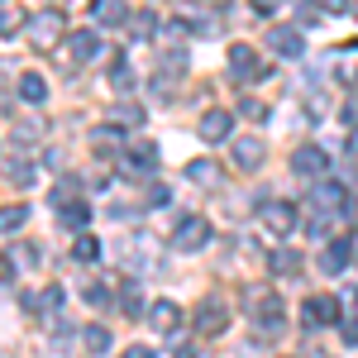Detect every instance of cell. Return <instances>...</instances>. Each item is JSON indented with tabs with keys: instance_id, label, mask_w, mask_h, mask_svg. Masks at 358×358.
<instances>
[{
	"instance_id": "cell-1",
	"label": "cell",
	"mask_w": 358,
	"mask_h": 358,
	"mask_svg": "<svg viewBox=\"0 0 358 358\" xmlns=\"http://www.w3.org/2000/svg\"><path fill=\"white\" fill-rule=\"evenodd\" d=\"M210 244V220L206 215H187V220H177V229H172V248L177 253H196V248Z\"/></svg>"
},
{
	"instance_id": "cell-2",
	"label": "cell",
	"mask_w": 358,
	"mask_h": 358,
	"mask_svg": "<svg viewBox=\"0 0 358 358\" xmlns=\"http://www.w3.org/2000/svg\"><path fill=\"white\" fill-rule=\"evenodd\" d=\"M62 10H38L34 20H29V38H34V48H57V38H62Z\"/></svg>"
},
{
	"instance_id": "cell-3",
	"label": "cell",
	"mask_w": 358,
	"mask_h": 358,
	"mask_svg": "<svg viewBox=\"0 0 358 358\" xmlns=\"http://www.w3.org/2000/svg\"><path fill=\"white\" fill-rule=\"evenodd\" d=\"M301 320H306V330H320V325H339V301H334V296H306Z\"/></svg>"
},
{
	"instance_id": "cell-4",
	"label": "cell",
	"mask_w": 358,
	"mask_h": 358,
	"mask_svg": "<svg viewBox=\"0 0 358 358\" xmlns=\"http://www.w3.org/2000/svg\"><path fill=\"white\" fill-rule=\"evenodd\" d=\"M248 301H253V320H258V330H263V334H282V301H277V296L253 292Z\"/></svg>"
},
{
	"instance_id": "cell-5",
	"label": "cell",
	"mask_w": 358,
	"mask_h": 358,
	"mask_svg": "<svg viewBox=\"0 0 358 358\" xmlns=\"http://www.w3.org/2000/svg\"><path fill=\"white\" fill-rule=\"evenodd\" d=\"M196 134L206 138V143H224V138L234 134V115L229 110H206L201 124H196Z\"/></svg>"
},
{
	"instance_id": "cell-6",
	"label": "cell",
	"mask_w": 358,
	"mask_h": 358,
	"mask_svg": "<svg viewBox=\"0 0 358 358\" xmlns=\"http://www.w3.org/2000/svg\"><path fill=\"white\" fill-rule=\"evenodd\" d=\"M101 53V38H96V34H91V29H86V34H72V38H67V48H62V62H67V67H77V62H91V57Z\"/></svg>"
},
{
	"instance_id": "cell-7",
	"label": "cell",
	"mask_w": 358,
	"mask_h": 358,
	"mask_svg": "<svg viewBox=\"0 0 358 358\" xmlns=\"http://www.w3.org/2000/svg\"><path fill=\"white\" fill-rule=\"evenodd\" d=\"M292 172H296V177H325V172H330L325 148H315V143H310V148H296V153H292Z\"/></svg>"
},
{
	"instance_id": "cell-8",
	"label": "cell",
	"mask_w": 358,
	"mask_h": 358,
	"mask_svg": "<svg viewBox=\"0 0 358 358\" xmlns=\"http://www.w3.org/2000/svg\"><path fill=\"white\" fill-rule=\"evenodd\" d=\"M268 43H273V53H277V57H301V53H306L301 29H292V24H273Z\"/></svg>"
},
{
	"instance_id": "cell-9",
	"label": "cell",
	"mask_w": 358,
	"mask_h": 358,
	"mask_svg": "<svg viewBox=\"0 0 358 358\" xmlns=\"http://www.w3.org/2000/svg\"><path fill=\"white\" fill-rule=\"evenodd\" d=\"M258 215H263V229H268V234H292V229H296V210H292L287 201H273V206H263Z\"/></svg>"
},
{
	"instance_id": "cell-10",
	"label": "cell",
	"mask_w": 358,
	"mask_h": 358,
	"mask_svg": "<svg viewBox=\"0 0 358 358\" xmlns=\"http://www.w3.org/2000/svg\"><path fill=\"white\" fill-rule=\"evenodd\" d=\"M268 158V148H263V138H234V167H244V172H258Z\"/></svg>"
},
{
	"instance_id": "cell-11",
	"label": "cell",
	"mask_w": 358,
	"mask_h": 358,
	"mask_svg": "<svg viewBox=\"0 0 358 358\" xmlns=\"http://www.w3.org/2000/svg\"><path fill=\"white\" fill-rule=\"evenodd\" d=\"M224 325H229V310H224V301H215V296L196 310V334H220Z\"/></svg>"
},
{
	"instance_id": "cell-12",
	"label": "cell",
	"mask_w": 358,
	"mask_h": 358,
	"mask_svg": "<svg viewBox=\"0 0 358 358\" xmlns=\"http://www.w3.org/2000/svg\"><path fill=\"white\" fill-rule=\"evenodd\" d=\"M229 77H234V82L258 77V57H253V48H248V43H234V48H229Z\"/></svg>"
},
{
	"instance_id": "cell-13",
	"label": "cell",
	"mask_w": 358,
	"mask_h": 358,
	"mask_svg": "<svg viewBox=\"0 0 358 358\" xmlns=\"http://www.w3.org/2000/svg\"><path fill=\"white\" fill-rule=\"evenodd\" d=\"M153 167H158V148H153V143H143V148H134V153H124L120 172H129V177H143V172H153Z\"/></svg>"
},
{
	"instance_id": "cell-14",
	"label": "cell",
	"mask_w": 358,
	"mask_h": 358,
	"mask_svg": "<svg viewBox=\"0 0 358 358\" xmlns=\"http://www.w3.org/2000/svg\"><path fill=\"white\" fill-rule=\"evenodd\" d=\"M344 196H349V192H344L339 182H320V187L310 192V201H315V210H349Z\"/></svg>"
},
{
	"instance_id": "cell-15",
	"label": "cell",
	"mask_w": 358,
	"mask_h": 358,
	"mask_svg": "<svg viewBox=\"0 0 358 358\" xmlns=\"http://www.w3.org/2000/svg\"><path fill=\"white\" fill-rule=\"evenodd\" d=\"M91 15H96V24H106V29H120V24H129L134 15L124 10V5H115V0H96L91 5Z\"/></svg>"
},
{
	"instance_id": "cell-16",
	"label": "cell",
	"mask_w": 358,
	"mask_h": 358,
	"mask_svg": "<svg viewBox=\"0 0 358 358\" xmlns=\"http://www.w3.org/2000/svg\"><path fill=\"white\" fill-rule=\"evenodd\" d=\"M349 258H354V239H334V244L320 253V273H339Z\"/></svg>"
},
{
	"instance_id": "cell-17",
	"label": "cell",
	"mask_w": 358,
	"mask_h": 358,
	"mask_svg": "<svg viewBox=\"0 0 358 358\" xmlns=\"http://www.w3.org/2000/svg\"><path fill=\"white\" fill-rule=\"evenodd\" d=\"M177 320H182V315H177V306L172 301H158V306H148V325H153V330H177Z\"/></svg>"
},
{
	"instance_id": "cell-18",
	"label": "cell",
	"mask_w": 358,
	"mask_h": 358,
	"mask_svg": "<svg viewBox=\"0 0 358 358\" xmlns=\"http://www.w3.org/2000/svg\"><path fill=\"white\" fill-rule=\"evenodd\" d=\"M43 96H48V82H43L38 72H24V77H20V101H29V106H43Z\"/></svg>"
},
{
	"instance_id": "cell-19",
	"label": "cell",
	"mask_w": 358,
	"mask_h": 358,
	"mask_svg": "<svg viewBox=\"0 0 358 358\" xmlns=\"http://www.w3.org/2000/svg\"><path fill=\"white\" fill-rule=\"evenodd\" d=\"M129 34H134V43H148V38L158 34V15H153V10H134V20H129Z\"/></svg>"
},
{
	"instance_id": "cell-20",
	"label": "cell",
	"mask_w": 358,
	"mask_h": 358,
	"mask_svg": "<svg viewBox=\"0 0 358 358\" xmlns=\"http://www.w3.org/2000/svg\"><path fill=\"white\" fill-rule=\"evenodd\" d=\"M268 263H273L277 277H296V268H301V253H296V248H273V258H268Z\"/></svg>"
},
{
	"instance_id": "cell-21",
	"label": "cell",
	"mask_w": 358,
	"mask_h": 358,
	"mask_svg": "<svg viewBox=\"0 0 358 358\" xmlns=\"http://www.w3.org/2000/svg\"><path fill=\"white\" fill-rule=\"evenodd\" d=\"M82 344H86V354H110V330L106 325H86Z\"/></svg>"
},
{
	"instance_id": "cell-22",
	"label": "cell",
	"mask_w": 358,
	"mask_h": 358,
	"mask_svg": "<svg viewBox=\"0 0 358 358\" xmlns=\"http://www.w3.org/2000/svg\"><path fill=\"white\" fill-rule=\"evenodd\" d=\"M24 220H29V206H0V234L24 229Z\"/></svg>"
},
{
	"instance_id": "cell-23",
	"label": "cell",
	"mask_w": 358,
	"mask_h": 358,
	"mask_svg": "<svg viewBox=\"0 0 358 358\" xmlns=\"http://www.w3.org/2000/svg\"><path fill=\"white\" fill-rule=\"evenodd\" d=\"M5 182H10V187H29V182H34V163L10 158V163H5Z\"/></svg>"
},
{
	"instance_id": "cell-24",
	"label": "cell",
	"mask_w": 358,
	"mask_h": 358,
	"mask_svg": "<svg viewBox=\"0 0 358 358\" xmlns=\"http://www.w3.org/2000/svg\"><path fill=\"white\" fill-rule=\"evenodd\" d=\"M187 177H192L196 187H215V182H220V167L201 158V163H192V167H187Z\"/></svg>"
},
{
	"instance_id": "cell-25",
	"label": "cell",
	"mask_w": 358,
	"mask_h": 358,
	"mask_svg": "<svg viewBox=\"0 0 358 358\" xmlns=\"http://www.w3.org/2000/svg\"><path fill=\"white\" fill-rule=\"evenodd\" d=\"M24 24H29V20L20 15V10H15V5H5V10H0V38H10V34H20Z\"/></svg>"
},
{
	"instance_id": "cell-26",
	"label": "cell",
	"mask_w": 358,
	"mask_h": 358,
	"mask_svg": "<svg viewBox=\"0 0 358 358\" xmlns=\"http://www.w3.org/2000/svg\"><path fill=\"white\" fill-rule=\"evenodd\" d=\"M120 124H124V129H134V124H143V110H138L134 101H124V106H115V129H120Z\"/></svg>"
},
{
	"instance_id": "cell-27",
	"label": "cell",
	"mask_w": 358,
	"mask_h": 358,
	"mask_svg": "<svg viewBox=\"0 0 358 358\" xmlns=\"http://www.w3.org/2000/svg\"><path fill=\"white\" fill-rule=\"evenodd\" d=\"M43 134H48L43 120H20V124H15V138H20V143H34V138H43Z\"/></svg>"
},
{
	"instance_id": "cell-28",
	"label": "cell",
	"mask_w": 358,
	"mask_h": 358,
	"mask_svg": "<svg viewBox=\"0 0 358 358\" xmlns=\"http://www.w3.org/2000/svg\"><path fill=\"white\" fill-rule=\"evenodd\" d=\"M110 86H115V91H129V86H134V72H129V62H124V57L110 67Z\"/></svg>"
},
{
	"instance_id": "cell-29",
	"label": "cell",
	"mask_w": 358,
	"mask_h": 358,
	"mask_svg": "<svg viewBox=\"0 0 358 358\" xmlns=\"http://www.w3.org/2000/svg\"><path fill=\"white\" fill-rule=\"evenodd\" d=\"M96 253H101V244H96V239H91V234H82V239H77V244H72V258H77V263H91V258H96Z\"/></svg>"
},
{
	"instance_id": "cell-30",
	"label": "cell",
	"mask_w": 358,
	"mask_h": 358,
	"mask_svg": "<svg viewBox=\"0 0 358 358\" xmlns=\"http://www.w3.org/2000/svg\"><path fill=\"white\" fill-rule=\"evenodd\" d=\"M86 220H91V210H86V206H67V210H62V224H67V229H82Z\"/></svg>"
},
{
	"instance_id": "cell-31",
	"label": "cell",
	"mask_w": 358,
	"mask_h": 358,
	"mask_svg": "<svg viewBox=\"0 0 358 358\" xmlns=\"http://www.w3.org/2000/svg\"><path fill=\"white\" fill-rule=\"evenodd\" d=\"M120 306H124V315H138V287H134V282L120 287Z\"/></svg>"
},
{
	"instance_id": "cell-32",
	"label": "cell",
	"mask_w": 358,
	"mask_h": 358,
	"mask_svg": "<svg viewBox=\"0 0 358 358\" xmlns=\"http://www.w3.org/2000/svg\"><path fill=\"white\" fill-rule=\"evenodd\" d=\"M239 115H244V120H268V106L253 101V96H244V101H239Z\"/></svg>"
},
{
	"instance_id": "cell-33",
	"label": "cell",
	"mask_w": 358,
	"mask_h": 358,
	"mask_svg": "<svg viewBox=\"0 0 358 358\" xmlns=\"http://www.w3.org/2000/svg\"><path fill=\"white\" fill-rule=\"evenodd\" d=\"M143 201H148V206H167V201H172V192H167V187H148V196H143Z\"/></svg>"
},
{
	"instance_id": "cell-34",
	"label": "cell",
	"mask_w": 358,
	"mask_h": 358,
	"mask_svg": "<svg viewBox=\"0 0 358 358\" xmlns=\"http://www.w3.org/2000/svg\"><path fill=\"white\" fill-rule=\"evenodd\" d=\"M38 301L48 306V310H57V306H62V287H43V296H38Z\"/></svg>"
},
{
	"instance_id": "cell-35",
	"label": "cell",
	"mask_w": 358,
	"mask_h": 358,
	"mask_svg": "<svg viewBox=\"0 0 358 358\" xmlns=\"http://www.w3.org/2000/svg\"><path fill=\"white\" fill-rule=\"evenodd\" d=\"M124 358H158V349H148V344H134V349H129Z\"/></svg>"
},
{
	"instance_id": "cell-36",
	"label": "cell",
	"mask_w": 358,
	"mask_h": 358,
	"mask_svg": "<svg viewBox=\"0 0 358 358\" xmlns=\"http://www.w3.org/2000/svg\"><path fill=\"white\" fill-rule=\"evenodd\" d=\"M15 258H20V263H38V248H34V244H24L20 253H15Z\"/></svg>"
},
{
	"instance_id": "cell-37",
	"label": "cell",
	"mask_w": 358,
	"mask_h": 358,
	"mask_svg": "<svg viewBox=\"0 0 358 358\" xmlns=\"http://www.w3.org/2000/svg\"><path fill=\"white\" fill-rule=\"evenodd\" d=\"M344 339H349V344H358V325H354V320L344 325Z\"/></svg>"
},
{
	"instance_id": "cell-38",
	"label": "cell",
	"mask_w": 358,
	"mask_h": 358,
	"mask_svg": "<svg viewBox=\"0 0 358 358\" xmlns=\"http://www.w3.org/2000/svg\"><path fill=\"white\" fill-rule=\"evenodd\" d=\"M349 148H354V153H358V129H354V134H349Z\"/></svg>"
},
{
	"instance_id": "cell-39",
	"label": "cell",
	"mask_w": 358,
	"mask_h": 358,
	"mask_svg": "<svg viewBox=\"0 0 358 358\" xmlns=\"http://www.w3.org/2000/svg\"><path fill=\"white\" fill-rule=\"evenodd\" d=\"M354 306H358V292H354ZM354 315H358V310H354Z\"/></svg>"
}]
</instances>
